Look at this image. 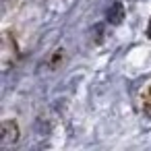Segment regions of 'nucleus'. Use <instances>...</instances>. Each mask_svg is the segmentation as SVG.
Instances as JSON below:
<instances>
[{
  "mask_svg": "<svg viewBox=\"0 0 151 151\" xmlns=\"http://www.w3.org/2000/svg\"><path fill=\"white\" fill-rule=\"evenodd\" d=\"M139 101H141V108H143L147 114H151V83L145 85V89H143L141 95H139Z\"/></svg>",
  "mask_w": 151,
  "mask_h": 151,
  "instance_id": "1",
  "label": "nucleus"
}]
</instances>
